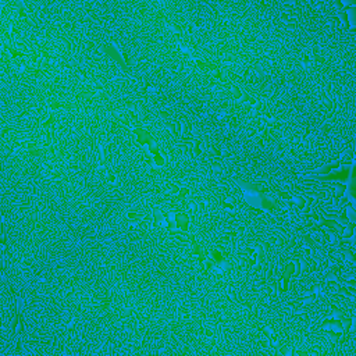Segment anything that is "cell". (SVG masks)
<instances>
[{
	"mask_svg": "<svg viewBox=\"0 0 356 356\" xmlns=\"http://www.w3.org/2000/svg\"><path fill=\"white\" fill-rule=\"evenodd\" d=\"M300 110L335 142H345L353 129V74L323 71L306 76L295 89Z\"/></svg>",
	"mask_w": 356,
	"mask_h": 356,
	"instance_id": "cell-6",
	"label": "cell"
},
{
	"mask_svg": "<svg viewBox=\"0 0 356 356\" xmlns=\"http://www.w3.org/2000/svg\"><path fill=\"white\" fill-rule=\"evenodd\" d=\"M309 225V221H281L238 248L211 271L206 300L234 296L266 278L288 252L312 235Z\"/></svg>",
	"mask_w": 356,
	"mask_h": 356,
	"instance_id": "cell-3",
	"label": "cell"
},
{
	"mask_svg": "<svg viewBox=\"0 0 356 356\" xmlns=\"http://www.w3.org/2000/svg\"><path fill=\"white\" fill-rule=\"evenodd\" d=\"M303 117L293 92L268 78L232 75L217 96L209 118L249 150L267 153Z\"/></svg>",
	"mask_w": 356,
	"mask_h": 356,
	"instance_id": "cell-1",
	"label": "cell"
},
{
	"mask_svg": "<svg viewBox=\"0 0 356 356\" xmlns=\"http://www.w3.org/2000/svg\"><path fill=\"white\" fill-rule=\"evenodd\" d=\"M22 305H40L79 312L88 317L115 309L95 278L72 253L54 260L21 293Z\"/></svg>",
	"mask_w": 356,
	"mask_h": 356,
	"instance_id": "cell-4",
	"label": "cell"
},
{
	"mask_svg": "<svg viewBox=\"0 0 356 356\" xmlns=\"http://www.w3.org/2000/svg\"><path fill=\"white\" fill-rule=\"evenodd\" d=\"M355 353V293L342 273L317 307L307 341L306 356H349Z\"/></svg>",
	"mask_w": 356,
	"mask_h": 356,
	"instance_id": "cell-8",
	"label": "cell"
},
{
	"mask_svg": "<svg viewBox=\"0 0 356 356\" xmlns=\"http://www.w3.org/2000/svg\"><path fill=\"white\" fill-rule=\"evenodd\" d=\"M35 184L47 193L58 213L83 236L97 231L107 204L85 175L47 157L42 150Z\"/></svg>",
	"mask_w": 356,
	"mask_h": 356,
	"instance_id": "cell-7",
	"label": "cell"
},
{
	"mask_svg": "<svg viewBox=\"0 0 356 356\" xmlns=\"http://www.w3.org/2000/svg\"><path fill=\"white\" fill-rule=\"evenodd\" d=\"M268 154L288 167L317 170L334 163L339 156V149L303 115L284 131Z\"/></svg>",
	"mask_w": 356,
	"mask_h": 356,
	"instance_id": "cell-10",
	"label": "cell"
},
{
	"mask_svg": "<svg viewBox=\"0 0 356 356\" xmlns=\"http://www.w3.org/2000/svg\"><path fill=\"white\" fill-rule=\"evenodd\" d=\"M328 266H331L328 246L309 235L288 252L266 278L234 296L210 300L209 305L221 321L245 338L248 328L261 313Z\"/></svg>",
	"mask_w": 356,
	"mask_h": 356,
	"instance_id": "cell-2",
	"label": "cell"
},
{
	"mask_svg": "<svg viewBox=\"0 0 356 356\" xmlns=\"http://www.w3.org/2000/svg\"><path fill=\"white\" fill-rule=\"evenodd\" d=\"M280 8L278 1L204 3V51L218 63L228 61L273 28Z\"/></svg>",
	"mask_w": 356,
	"mask_h": 356,
	"instance_id": "cell-5",
	"label": "cell"
},
{
	"mask_svg": "<svg viewBox=\"0 0 356 356\" xmlns=\"http://www.w3.org/2000/svg\"><path fill=\"white\" fill-rule=\"evenodd\" d=\"M86 179L106 204L127 197L134 184L124 165L117 139L104 110L93 113Z\"/></svg>",
	"mask_w": 356,
	"mask_h": 356,
	"instance_id": "cell-9",
	"label": "cell"
}]
</instances>
